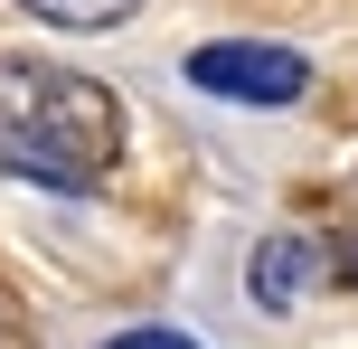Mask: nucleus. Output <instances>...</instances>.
Here are the masks:
<instances>
[{
  "label": "nucleus",
  "instance_id": "1",
  "mask_svg": "<svg viewBox=\"0 0 358 349\" xmlns=\"http://www.w3.org/2000/svg\"><path fill=\"white\" fill-rule=\"evenodd\" d=\"M123 151V104L113 85L38 57H0V170L48 189H94Z\"/></svg>",
  "mask_w": 358,
  "mask_h": 349
},
{
  "label": "nucleus",
  "instance_id": "2",
  "mask_svg": "<svg viewBox=\"0 0 358 349\" xmlns=\"http://www.w3.org/2000/svg\"><path fill=\"white\" fill-rule=\"evenodd\" d=\"M189 85H198V94H227V104H302L311 66H302V48L208 38V48H189Z\"/></svg>",
  "mask_w": 358,
  "mask_h": 349
},
{
  "label": "nucleus",
  "instance_id": "3",
  "mask_svg": "<svg viewBox=\"0 0 358 349\" xmlns=\"http://www.w3.org/2000/svg\"><path fill=\"white\" fill-rule=\"evenodd\" d=\"M311 264H321V255H311L302 236H273V245H255V302H273V312H283V302L311 283Z\"/></svg>",
  "mask_w": 358,
  "mask_h": 349
},
{
  "label": "nucleus",
  "instance_id": "4",
  "mask_svg": "<svg viewBox=\"0 0 358 349\" xmlns=\"http://www.w3.org/2000/svg\"><path fill=\"white\" fill-rule=\"evenodd\" d=\"M29 19H57V29H113V19H132L142 0H19Z\"/></svg>",
  "mask_w": 358,
  "mask_h": 349
},
{
  "label": "nucleus",
  "instance_id": "5",
  "mask_svg": "<svg viewBox=\"0 0 358 349\" xmlns=\"http://www.w3.org/2000/svg\"><path fill=\"white\" fill-rule=\"evenodd\" d=\"M104 349H198V340L189 331H113Z\"/></svg>",
  "mask_w": 358,
  "mask_h": 349
}]
</instances>
